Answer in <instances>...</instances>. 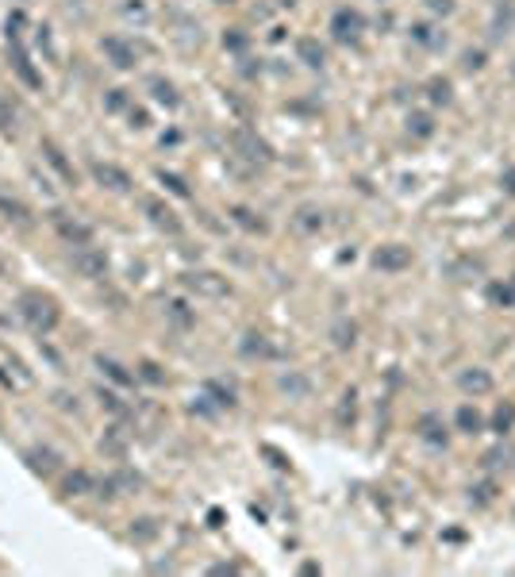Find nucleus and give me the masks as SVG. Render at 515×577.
Instances as JSON below:
<instances>
[{"instance_id":"obj_44","label":"nucleus","mask_w":515,"mask_h":577,"mask_svg":"<svg viewBox=\"0 0 515 577\" xmlns=\"http://www.w3.org/2000/svg\"><path fill=\"white\" fill-rule=\"evenodd\" d=\"M427 8H431V12H438V15H450L454 12V0H427Z\"/></svg>"},{"instance_id":"obj_29","label":"nucleus","mask_w":515,"mask_h":577,"mask_svg":"<svg viewBox=\"0 0 515 577\" xmlns=\"http://www.w3.org/2000/svg\"><path fill=\"white\" fill-rule=\"evenodd\" d=\"M150 89H154V101H158V104H166V108H177V89L169 85V81L154 77V81H150Z\"/></svg>"},{"instance_id":"obj_15","label":"nucleus","mask_w":515,"mask_h":577,"mask_svg":"<svg viewBox=\"0 0 515 577\" xmlns=\"http://www.w3.org/2000/svg\"><path fill=\"white\" fill-rule=\"evenodd\" d=\"M239 350L247 354V358H277V354H281V350H277L273 343L266 339V335H258V331H250L247 339L239 343Z\"/></svg>"},{"instance_id":"obj_1","label":"nucleus","mask_w":515,"mask_h":577,"mask_svg":"<svg viewBox=\"0 0 515 577\" xmlns=\"http://www.w3.org/2000/svg\"><path fill=\"white\" fill-rule=\"evenodd\" d=\"M20 319L31 327L35 335H51L54 327H58V319H62V312H58V300L54 296H46V293H35V288H27V293L20 296Z\"/></svg>"},{"instance_id":"obj_25","label":"nucleus","mask_w":515,"mask_h":577,"mask_svg":"<svg viewBox=\"0 0 515 577\" xmlns=\"http://www.w3.org/2000/svg\"><path fill=\"white\" fill-rule=\"evenodd\" d=\"M408 131H412L415 139H431L435 135V120H431L427 112H412L408 115Z\"/></svg>"},{"instance_id":"obj_46","label":"nucleus","mask_w":515,"mask_h":577,"mask_svg":"<svg viewBox=\"0 0 515 577\" xmlns=\"http://www.w3.org/2000/svg\"><path fill=\"white\" fill-rule=\"evenodd\" d=\"M261 450H266V455L273 458V466H277V469H289V462H285V455H277L273 447H261Z\"/></svg>"},{"instance_id":"obj_16","label":"nucleus","mask_w":515,"mask_h":577,"mask_svg":"<svg viewBox=\"0 0 515 577\" xmlns=\"http://www.w3.org/2000/svg\"><path fill=\"white\" fill-rule=\"evenodd\" d=\"M8 46H12V65H15V73L23 77V85L39 89V85H43V77H39V73L31 70V62H27V54L20 51V43H15V39H8Z\"/></svg>"},{"instance_id":"obj_17","label":"nucleus","mask_w":515,"mask_h":577,"mask_svg":"<svg viewBox=\"0 0 515 577\" xmlns=\"http://www.w3.org/2000/svg\"><path fill=\"white\" fill-rule=\"evenodd\" d=\"M296 54H300V62H304V65H315V70L327 62V51L320 46V39H312V35H304L296 43Z\"/></svg>"},{"instance_id":"obj_21","label":"nucleus","mask_w":515,"mask_h":577,"mask_svg":"<svg viewBox=\"0 0 515 577\" xmlns=\"http://www.w3.org/2000/svg\"><path fill=\"white\" fill-rule=\"evenodd\" d=\"M419 435H423L427 443H435V447H438V443H446V427H443V419H438L435 412H427V416L419 419Z\"/></svg>"},{"instance_id":"obj_27","label":"nucleus","mask_w":515,"mask_h":577,"mask_svg":"<svg viewBox=\"0 0 515 577\" xmlns=\"http://www.w3.org/2000/svg\"><path fill=\"white\" fill-rule=\"evenodd\" d=\"M131 539L135 543H154L158 539V519H135V524H131Z\"/></svg>"},{"instance_id":"obj_42","label":"nucleus","mask_w":515,"mask_h":577,"mask_svg":"<svg viewBox=\"0 0 515 577\" xmlns=\"http://www.w3.org/2000/svg\"><path fill=\"white\" fill-rule=\"evenodd\" d=\"M412 35L419 39V43H427V46H438V39L431 35V27H427V23H415V27H412Z\"/></svg>"},{"instance_id":"obj_18","label":"nucleus","mask_w":515,"mask_h":577,"mask_svg":"<svg viewBox=\"0 0 515 577\" xmlns=\"http://www.w3.org/2000/svg\"><path fill=\"white\" fill-rule=\"evenodd\" d=\"M96 369H104V377H112L119 389H131V385H135V374H127L116 358H104V354H100V358H96Z\"/></svg>"},{"instance_id":"obj_31","label":"nucleus","mask_w":515,"mask_h":577,"mask_svg":"<svg viewBox=\"0 0 515 577\" xmlns=\"http://www.w3.org/2000/svg\"><path fill=\"white\" fill-rule=\"evenodd\" d=\"M488 300L493 304H504V308H508V304H515V285H488Z\"/></svg>"},{"instance_id":"obj_9","label":"nucleus","mask_w":515,"mask_h":577,"mask_svg":"<svg viewBox=\"0 0 515 577\" xmlns=\"http://www.w3.org/2000/svg\"><path fill=\"white\" fill-rule=\"evenodd\" d=\"M0 216L8 220V224H15V227H31L35 220H31V208L20 201V196H12L8 189H0Z\"/></svg>"},{"instance_id":"obj_49","label":"nucleus","mask_w":515,"mask_h":577,"mask_svg":"<svg viewBox=\"0 0 515 577\" xmlns=\"http://www.w3.org/2000/svg\"><path fill=\"white\" fill-rule=\"evenodd\" d=\"M219 4H231V0H219Z\"/></svg>"},{"instance_id":"obj_39","label":"nucleus","mask_w":515,"mask_h":577,"mask_svg":"<svg viewBox=\"0 0 515 577\" xmlns=\"http://www.w3.org/2000/svg\"><path fill=\"white\" fill-rule=\"evenodd\" d=\"M169 316H174V319H177V324H181V327H189V324H193L189 308H185L181 300H174V304H169Z\"/></svg>"},{"instance_id":"obj_10","label":"nucleus","mask_w":515,"mask_h":577,"mask_svg":"<svg viewBox=\"0 0 515 577\" xmlns=\"http://www.w3.org/2000/svg\"><path fill=\"white\" fill-rule=\"evenodd\" d=\"M23 458H27L31 474H39V477H54V474H58V466H62L58 450H51V447H31Z\"/></svg>"},{"instance_id":"obj_24","label":"nucleus","mask_w":515,"mask_h":577,"mask_svg":"<svg viewBox=\"0 0 515 577\" xmlns=\"http://www.w3.org/2000/svg\"><path fill=\"white\" fill-rule=\"evenodd\" d=\"M204 397L216 404V408H235V393L223 389L219 381H204Z\"/></svg>"},{"instance_id":"obj_5","label":"nucleus","mask_w":515,"mask_h":577,"mask_svg":"<svg viewBox=\"0 0 515 577\" xmlns=\"http://www.w3.org/2000/svg\"><path fill=\"white\" fill-rule=\"evenodd\" d=\"M51 224H54V231H58V235H62L70 246H85V243H93V227L81 224V220H73V216H65V212H54Z\"/></svg>"},{"instance_id":"obj_36","label":"nucleus","mask_w":515,"mask_h":577,"mask_svg":"<svg viewBox=\"0 0 515 577\" xmlns=\"http://www.w3.org/2000/svg\"><path fill=\"white\" fill-rule=\"evenodd\" d=\"M281 389H285V393H296V397H304V393H308V381H304V377H296V374H285V377H281Z\"/></svg>"},{"instance_id":"obj_41","label":"nucleus","mask_w":515,"mask_h":577,"mask_svg":"<svg viewBox=\"0 0 515 577\" xmlns=\"http://www.w3.org/2000/svg\"><path fill=\"white\" fill-rule=\"evenodd\" d=\"M12 127H15V112H12V104L0 101V131H12Z\"/></svg>"},{"instance_id":"obj_13","label":"nucleus","mask_w":515,"mask_h":577,"mask_svg":"<svg viewBox=\"0 0 515 577\" xmlns=\"http://www.w3.org/2000/svg\"><path fill=\"white\" fill-rule=\"evenodd\" d=\"M231 143L239 146V151H247V158H254V162H269V158H273V151H269L258 135H250V131H235Z\"/></svg>"},{"instance_id":"obj_7","label":"nucleus","mask_w":515,"mask_h":577,"mask_svg":"<svg viewBox=\"0 0 515 577\" xmlns=\"http://www.w3.org/2000/svg\"><path fill=\"white\" fill-rule=\"evenodd\" d=\"M89 173L96 177V185H100V189H112V193H131L127 170L112 166V162H93V166H89Z\"/></svg>"},{"instance_id":"obj_38","label":"nucleus","mask_w":515,"mask_h":577,"mask_svg":"<svg viewBox=\"0 0 515 577\" xmlns=\"http://www.w3.org/2000/svg\"><path fill=\"white\" fill-rule=\"evenodd\" d=\"M124 104H127L124 89H112V93L104 96V108H108V112H119V108H124Z\"/></svg>"},{"instance_id":"obj_20","label":"nucleus","mask_w":515,"mask_h":577,"mask_svg":"<svg viewBox=\"0 0 515 577\" xmlns=\"http://www.w3.org/2000/svg\"><path fill=\"white\" fill-rule=\"evenodd\" d=\"M93 489H96V481L85 474V469H73V474L62 481V493H65V497H85V493H93Z\"/></svg>"},{"instance_id":"obj_3","label":"nucleus","mask_w":515,"mask_h":577,"mask_svg":"<svg viewBox=\"0 0 515 577\" xmlns=\"http://www.w3.org/2000/svg\"><path fill=\"white\" fill-rule=\"evenodd\" d=\"M181 281H185V288H193V293H200V296H227L231 293L227 277L211 274V270H193V274L181 277Z\"/></svg>"},{"instance_id":"obj_30","label":"nucleus","mask_w":515,"mask_h":577,"mask_svg":"<svg viewBox=\"0 0 515 577\" xmlns=\"http://www.w3.org/2000/svg\"><path fill=\"white\" fill-rule=\"evenodd\" d=\"M511 424H515V404L508 400V404H500V408H496V416H493V431H511Z\"/></svg>"},{"instance_id":"obj_11","label":"nucleus","mask_w":515,"mask_h":577,"mask_svg":"<svg viewBox=\"0 0 515 577\" xmlns=\"http://www.w3.org/2000/svg\"><path fill=\"white\" fill-rule=\"evenodd\" d=\"M100 51L112 58V65H116V70H131V65H135V58H138L135 46H131L127 39H119V35H108L100 43Z\"/></svg>"},{"instance_id":"obj_32","label":"nucleus","mask_w":515,"mask_h":577,"mask_svg":"<svg viewBox=\"0 0 515 577\" xmlns=\"http://www.w3.org/2000/svg\"><path fill=\"white\" fill-rule=\"evenodd\" d=\"M158 181H162V185H166V189H169V193H174V196H189V185H185V181L177 177V173H166V170H158Z\"/></svg>"},{"instance_id":"obj_12","label":"nucleus","mask_w":515,"mask_h":577,"mask_svg":"<svg viewBox=\"0 0 515 577\" xmlns=\"http://www.w3.org/2000/svg\"><path fill=\"white\" fill-rule=\"evenodd\" d=\"M143 212L150 216V224H154V227L169 231V235H177V231H181V220H177V216H174V212H169L162 201H154V196H146V201H143Z\"/></svg>"},{"instance_id":"obj_48","label":"nucleus","mask_w":515,"mask_h":577,"mask_svg":"<svg viewBox=\"0 0 515 577\" xmlns=\"http://www.w3.org/2000/svg\"><path fill=\"white\" fill-rule=\"evenodd\" d=\"M504 185H508V193H515V170L504 173Z\"/></svg>"},{"instance_id":"obj_19","label":"nucleus","mask_w":515,"mask_h":577,"mask_svg":"<svg viewBox=\"0 0 515 577\" xmlns=\"http://www.w3.org/2000/svg\"><path fill=\"white\" fill-rule=\"evenodd\" d=\"M457 385H462L465 393H473V397H481V393L493 389V377H488L485 369H465V374L457 377Z\"/></svg>"},{"instance_id":"obj_4","label":"nucleus","mask_w":515,"mask_h":577,"mask_svg":"<svg viewBox=\"0 0 515 577\" xmlns=\"http://www.w3.org/2000/svg\"><path fill=\"white\" fill-rule=\"evenodd\" d=\"M373 266L385 270V274H400V270L412 266V251H408L404 243H385L373 251Z\"/></svg>"},{"instance_id":"obj_8","label":"nucleus","mask_w":515,"mask_h":577,"mask_svg":"<svg viewBox=\"0 0 515 577\" xmlns=\"http://www.w3.org/2000/svg\"><path fill=\"white\" fill-rule=\"evenodd\" d=\"M39 154H43V158L51 162L54 173H58V177L65 181V185H77V170H73V162L62 154V146L54 143V139H43V143H39Z\"/></svg>"},{"instance_id":"obj_34","label":"nucleus","mask_w":515,"mask_h":577,"mask_svg":"<svg viewBox=\"0 0 515 577\" xmlns=\"http://www.w3.org/2000/svg\"><path fill=\"white\" fill-rule=\"evenodd\" d=\"M138 377H143L146 385H166V374H162L154 362H143V366H138Z\"/></svg>"},{"instance_id":"obj_47","label":"nucleus","mask_w":515,"mask_h":577,"mask_svg":"<svg viewBox=\"0 0 515 577\" xmlns=\"http://www.w3.org/2000/svg\"><path fill=\"white\" fill-rule=\"evenodd\" d=\"M473 493H477V500H481V505H488V500H493V485H477Z\"/></svg>"},{"instance_id":"obj_40","label":"nucleus","mask_w":515,"mask_h":577,"mask_svg":"<svg viewBox=\"0 0 515 577\" xmlns=\"http://www.w3.org/2000/svg\"><path fill=\"white\" fill-rule=\"evenodd\" d=\"M223 46H227V51H242V46H247V35H242V31H227Z\"/></svg>"},{"instance_id":"obj_28","label":"nucleus","mask_w":515,"mask_h":577,"mask_svg":"<svg viewBox=\"0 0 515 577\" xmlns=\"http://www.w3.org/2000/svg\"><path fill=\"white\" fill-rule=\"evenodd\" d=\"M124 447H127V435L119 431V427H112V431L100 439V450H104V455H112V458H119V455H124Z\"/></svg>"},{"instance_id":"obj_22","label":"nucleus","mask_w":515,"mask_h":577,"mask_svg":"<svg viewBox=\"0 0 515 577\" xmlns=\"http://www.w3.org/2000/svg\"><path fill=\"white\" fill-rule=\"evenodd\" d=\"M331 343L339 346V350H350V346L358 343V327L350 324V319H339V324L331 327Z\"/></svg>"},{"instance_id":"obj_35","label":"nucleus","mask_w":515,"mask_h":577,"mask_svg":"<svg viewBox=\"0 0 515 577\" xmlns=\"http://www.w3.org/2000/svg\"><path fill=\"white\" fill-rule=\"evenodd\" d=\"M339 424L346 427V424H354V389L350 393H342V404H339Z\"/></svg>"},{"instance_id":"obj_6","label":"nucleus","mask_w":515,"mask_h":577,"mask_svg":"<svg viewBox=\"0 0 515 577\" xmlns=\"http://www.w3.org/2000/svg\"><path fill=\"white\" fill-rule=\"evenodd\" d=\"M362 27H365V20H362V12H354V8H339V12L331 15V31H334L339 43H354V39L362 35Z\"/></svg>"},{"instance_id":"obj_37","label":"nucleus","mask_w":515,"mask_h":577,"mask_svg":"<svg viewBox=\"0 0 515 577\" xmlns=\"http://www.w3.org/2000/svg\"><path fill=\"white\" fill-rule=\"evenodd\" d=\"M100 404H104V408H108V412H116V416H124V400H119L116 397V393H108V389H100Z\"/></svg>"},{"instance_id":"obj_26","label":"nucleus","mask_w":515,"mask_h":577,"mask_svg":"<svg viewBox=\"0 0 515 577\" xmlns=\"http://www.w3.org/2000/svg\"><path fill=\"white\" fill-rule=\"evenodd\" d=\"M296 227H300V231H320V227H323V212L315 208V204H304V208H296Z\"/></svg>"},{"instance_id":"obj_50","label":"nucleus","mask_w":515,"mask_h":577,"mask_svg":"<svg viewBox=\"0 0 515 577\" xmlns=\"http://www.w3.org/2000/svg\"><path fill=\"white\" fill-rule=\"evenodd\" d=\"M511 285H515V281H511Z\"/></svg>"},{"instance_id":"obj_14","label":"nucleus","mask_w":515,"mask_h":577,"mask_svg":"<svg viewBox=\"0 0 515 577\" xmlns=\"http://www.w3.org/2000/svg\"><path fill=\"white\" fill-rule=\"evenodd\" d=\"M231 220H235L242 231H250V235H266V231H269L266 220H261L254 208H247V204H235V208H231Z\"/></svg>"},{"instance_id":"obj_2","label":"nucleus","mask_w":515,"mask_h":577,"mask_svg":"<svg viewBox=\"0 0 515 577\" xmlns=\"http://www.w3.org/2000/svg\"><path fill=\"white\" fill-rule=\"evenodd\" d=\"M73 270H77L81 277H104L108 274V254H104L100 246H93V243L73 246Z\"/></svg>"},{"instance_id":"obj_33","label":"nucleus","mask_w":515,"mask_h":577,"mask_svg":"<svg viewBox=\"0 0 515 577\" xmlns=\"http://www.w3.org/2000/svg\"><path fill=\"white\" fill-rule=\"evenodd\" d=\"M431 101H435V104H450V81H446V77L431 81Z\"/></svg>"},{"instance_id":"obj_23","label":"nucleus","mask_w":515,"mask_h":577,"mask_svg":"<svg viewBox=\"0 0 515 577\" xmlns=\"http://www.w3.org/2000/svg\"><path fill=\"white\" fill-rule=\"evenodd\" d=\"M457 427H462L465 435H477L481 427H485V419H481V412L473 408V404H462V408H457Z\"/></svg>"},{"instance_id":"obj_43","label":"nucleus","mask_w":515,"mask_h":577,"mask_svg":"<svg viewBox=\"0 0 515 577\" xmlns=\"http://www.w3.org/2000/svg\"><path fill=\"white\" fill-rule=\"evenodd\" d=\"M462 62H465V70H481V65H485V54H481V51H465Z\"/></svg>"},{"instance_id":"obj_45","label":"nucleus","mask_w":515,"mask_h":577,"mask_svg":"<svg viewBox=\"0 0 515 577\" xmlns=\"http://www.w3.org/2000/svg\"><path fill=\"white\" fill-rule=\"evenodd\" d=\"M146 123H150V115L143 108H131V127H146Z\"/></svg>"}]
</instances>
